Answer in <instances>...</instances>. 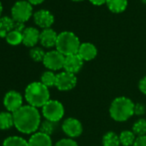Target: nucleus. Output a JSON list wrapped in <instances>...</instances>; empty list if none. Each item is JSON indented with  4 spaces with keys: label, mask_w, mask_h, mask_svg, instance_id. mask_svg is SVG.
I'll return each instance as SVG.
<instances>
[{
    "label": "nucleus",
    "mask_w": 146,
    "mask_h": 146,
    "mask_svg": "<svg viewBox=\"0 0 146 146\" xmlns=\"http://www.w3.org/2000/svg\"><path fill=\"white\" fill-rule=\"evenodd\" d=\"M14 126L24 134H34L40 128L41 120L39 110L30 105H23L13 113Z\"/></svg>",
    "instance_id": "f257e3e1"
},
{
    "label": "nucleus",
    "mask_w": 146,
    "mask_h": 146,
    "mask_svg": "<svg viewBox=\"0 0 146 146\" xmlns=\"http://www.w3.org/2000/svg\"><path fill=\"white\" fill-rule=\"evenodd\" d=\"M25 100L29 105L36 108H42L50 100L48 88L41 82H33L25 90Z\"/></svg>",
    "instance_id": "f03ea898"
},
{
    "label": "nucleus",
    "mask_w": 146,
    "mask_h": 146,
    "mask_svg": "<svg viewBox=\"0 0 146 146\" xmlns=\"http://www.w3.org/2000/svg\"><path fill=\"white\" fill-rule=\"evenodd\" d=\"M134 107L135 104L131 99L125 96H119L112 102L109 113L113 120L124 122L134 114Z\"/></svg>",
    "instance_id": "7ed1b4c3"
},
{
    "label": "nucleus",
    "mask_w": 146,
    "mask_h": 146,
    "mask_svg": "<svg viewBox=\"0 0 146 146\" xmlns=\"http://www.w3.org/2000/svg\"><path fill=\"white\" fill-rule=\"evenodd\" d=\"M80 45L81 43L79 38L74 33L64 31L58 35L56 50L66 57L78 53Z\"/></svg>",
    "instance_id": "20e7f679"
},
{
    "label": "nucleus",
    "mask_w": 146,
    "mask_h": 146,
    "mask_svg": "<svg viewBox=\"0 0 146 146\" xmlns=\"http://www.w3.org/2000/svg\"><path fill=\"white\" fill-rule=\"evenodd\" d=\"M42 114L46 119L57 123L64 117V108L60 102L49 100L42 107Z\"/></svg>",
    "instance_id": "39448f33"
},
{
    "label": "nucleus",
    "mask_w": 146,
    "mask_h": 146,
    "mask_svg": "<svg viewBox=\"0 0 146 146\" xmlns=\"http://www.w3.org/2000/svg\"><path fill=\"white\" fill-rule=\"evenodd\" d=\"M33 15V7L27 0L16 2L11 8V17L15 22L26 23Z\"/></svg>",
    "instance_id": "423d86ee"
},
{
    "label": "nucleus",
    "mask_w": 146,
    "mask_h": 146,
    "mask_svg": "<svg viewBox=\"0 0 146 146\" xmlns=\"http://www.w3.org/2000/svg\"><path fill=\"white\" fill-rule=\"evenodd\" d=\"M65 56L60 53L57 50H52L46 52L45 58L43 59V64L49 70L55 71L64 69Z\"/></svg>",
    "instance_id": "0eeeda50"
},
{
    "label": "nucleus",
    "mask_w": 146,
    "mask_h": 146,
    "mask_svg": "<svg viewBox=\"0 0 146 146\" xmlns=\"http://www.w3.org/2000/svg\"><path fill=\"white\" fill-rule=\"evenodd\" d=\"M77 82L78 80L75 74L67 71H62L57 74L55 86L60 91H69L75 88Z\"/></svg>",
    "instance_id": "6e6552de"
},
{
    "label": "nucleus",
    "mask_w": 146,
    "mask_h": 146,
    "mask_svg": "<svg viewBox=\"0 0 146 146\" xmlns=\"http://www.w3.org/2000/svg\"><path fill=\"white\" fill-rule=\"evenodd\" d=\"M62 130L70 138L79 137L83 133L82 123L75 118H67L63 121Z\"/></svg>",
    "instance_id": "1a4fd4ad"
},
{
    "label": "nucleus",
    "mask_w": 146,
    "mask_h": 146,
    "mask_svg": "<svg viewBox=\"0 0 146 146\" xmlns=\"http://www.w3.org/2000/svg\"><path fill=\"white\" fill-rule=\"evenodd\" d=\"M23 99L22 95L16 90H10L4 97V106L7 111L15 113L23 105Z\"/></svg>",
    "instance_id": "9d476101"
},
{
    "label": "nucleus",
    "mask_w": 146,
    "mask_h": 146,
    "mask_svg": "<svg viewBox=\"0 0 146 146\" xmlns=\"http://www.w3.org/2000/svg\"><path fill=\"white\" fill-rule=\"evenodd\" d=\"M34 21L38 27L43 29H50L54 23V17L49 11L42 9L34 14Z\"/></svg>",
    "instance_id": "9b49d317"
},
{
    "label": "nucleus",
    "mask_w": 146,
    "mask_h": 146,
    "mask_svg": "<svg viewBox=\"0 0 146 146\" xmlns=\"http://www.w3.org/2000/svg\"><path fill=\"white\" fill-rule=\"evenodd\" d=\"M83 65H84L83 58L78 53H76L65 57L64 70V71L72 73V74H76V73L80 71Z\"/></svg>",
    "instance_id": "f8f14e48"
},
{
    "label": "nucleus",
    "mask_w": 146,
    "mask_h": 146,
    "mask_svg": "<svg viewBox=\"0 0 146 146\" xmlns=\"http://www.w3.org/2000/svg\"><path fill=\"white\" fill-rule=\"evenodd\" d=\"M40 32L34 27L26 28L23 32V44L28 47H35L40 41Z\"/></svg>",
    "instance_id": "ddd939ff"
},
{
    "label": "nucleus",
    "mask_w": 146,
    "mask_h": 146,
    "mask_svg": "<svg viewBox=\"0 0 146 146\" xmlns=\"http://www.w3.org/2000/svg\"><path fill=\"white\" fill-rule=\"evenodd\" d=\"M58 34L52 29H46L40 32V43L42 46L46 48H52L56 46Z\"/></svg>",
    "instance_id": "4468645a"
},
{
    "label": "nucleus",
    "mask_w": 146,
    "mask_h": 146,
    "mask_svg": "<svg viewBox=\"0 0 146 146\" xmlns=\"http://www.w3.org/2000/svg\"><path fill=\"white\" fill-rule=\"evenodd\" d=\"M78 54L83 58L84 61H90L97 55V48L90 42H84L80 45Z\"/></svg>",
    "instance_id": "2eb2a0df"
},
{
    "label": "nucleus",
    "mask_w": 146,
    "mask_h": 146,
    "mask_svg": "<svg viewBox=\"0 0 146 146\" xmlns=\"http://www.w3.org/2000/svg\"><path fill=\"white\" fill-rule=\"evenodd\" d=\"M29 146H52V141L50 136L36 131L29 139Z\"/></svg>",
    "instance_id": "dca6fc26"
},
{
    "label": "nucleus",
    "mask_w": 146,
    "mask_h": 146,
    "mask_svg": "<svg viewBox=\"0 0 146 146\" xmlns=\"http://www.w3.org/2000/svg\"><path fill=\"white\" fill-rule=\"evenodd\" d=\"M106 5L112 13L119 14L126 10L128 1L127 0H107Z\"/></svg>",
    "instance_id": "f3484780"
},
{
    "label": "nucleus",
    "mask_w": 146,
    "mask_h": 146,
    "mask_svg": "<svg viewBox=\"0 0 146 146\" xmlns=\"http://www.w3.org/2000/svg\"><path fill=\"white\" fill-rule=\"evenodd\" d=\"M14 20L10 17H0V37L5 38L6 35L13 30Z\"/></svg>",
    "instance_id": "a211bd4d"
},
{
    "label": "nucleus",
    "mask_w": 146,
    "mask_h": 146,
    "mask_svg": "<svg viewBox=\"0 0 146 146\" xmlns=\"http://www.w3.org/2000/svg\"><path fill=\"white\" fill-rule=\"evenodd\" d=\"M14 126L13 113L9 111L0 112V130H8Z\"/></svg>",
    "instance_id": "6ab92c4d"
},
{
    "label": "nucleus",
    "mask_w": 146,
    "mask_h": 146,
    "mask_svg": "<svg viewBox=\"0 0 146 146\" xmlns=\"http://www.w3.org/2000/svg\"><path fill=\"white\" fill-rule=\"evenodd\" d=\"M103 146H119V136L114 131H108L102 137Z\"/></svg>",
    "instance_id": "aec40b11"
},
{
    "label": "nucleus",
    "mask_w": 146,
    "mask_h": 146,
    "mask_svg": "<svg viewBox=\"0 0 146 146\" xmlns=\"http://www.w3.org/2000/svg\"><path fill=\"white\" fill-rule=\"evenodd\" d=\"M119 136V141L120 144L123 146H133L135 141H136V135L133 133L132 131L125 130L121 131Z\"/></svg>",
    "instance_id": "412c9836"
},
{
    "label": "nucleus",
    "mask_w": 146,
    "mask_h": 146,
    "mask_svg": "<svg viewBox=\"0 0 146 146\" xmlns=\"http://www.w3.org/2000/svg\"><path fill=\"white\" fill-rule=\"evenodd\" d=\"M3 146H29V141L19 136H11L5 139Z\"/></svg>",
    "instance_id": "4be33fe9"
},
{
    "label": "nucleus",
    "mask_w": 146,
    "mask_h": 146,
    "mask_svg": "<svg viewBox=\"0 0 146 146\" xmlns=\"http://www.w3.org/2000/svg\"><path fill=\"white\" fill-rule=\"evenodd\" d=\"M56 77H57V75L54 74L53 71H52V70H46V71H45L43 74L41 75L40 82L45 86H46L47 88L52 87V86H55V84H56Z\"/></svg>",
    "instance_id": "5701e85b"
},
{
    "label": "nucleus",
    "mask_w": 146,
    "mask_h": 146,
    "mask_svg": "<svg viewBox=\"0 0 146 146\" xmlns=\"http://www.w3.org/2000/svg\"><path fill=\"white\" fill-rule=\"evenodd\" d=\"M132 131L137 137L146 136V119H137L132 125Z\"/></svg>",
    "instance_id": "b1692460"
},
{
    "label": "nucleus",
    "mask_w": 146,
    "mask_h": 146,
    "mask_svg": "<svg viewBox=\"0 0 146 146\" xmlns=\"http://www.w3.org/2000/svg\"><path fill=\"white\" fill-rule=\"evenodd\" d=\"M5 40L10 45L17 46L23 43V34L16 30H12L6 35Z\"/></svg>",
    "instance_id": "393cba45"
},
{
    "label": "nucleus",
    "mask_w": 146,
    "mask_h": 146,
    "mask_svg": "<svg viewBox=\"0 0 146 146\" xmlns=\"http://www.w3.org/2000/svg\"><path fill=\"white\" fill-rule=\"evenodd\" d=\"M56 124H57L56 122H52V121L45 119L44 121H42L40 123L39 131H40L42 133H45V134H46L48 136H51L54 132V131L56 129V126H57Z\"/></svg>",
    "instance_id": "a878e982"
},
{
    "label": "nucleus",
    "mask_w": 146,
    "mask_h": 146,
    "mask_svg": "<svg viewBox=\"0 0 146 146\" xmlns=\"http://www.w3.org/2000/svg\"><path fill=\"white\" fill-rule=\"evenodd\" d=\"M46 52L45 51L39 46L32 47L29 51V56L35 62H43Z\"/></svg>",
    "instance_id": "bb28decb"
},
{
    "label": "nucleus",
    "mask_w": 146,
    "mask_h": 146,
    "mask_svg": "<svg viewBox=\"0 0 146 146\" xmlns=\"http://www.w3.org/2000/svg\"><path fill=\"white\" fill-rule=\"evenodd\" d=\"M53 146H78V144L74 139L68 137L58 140Z\"/></svg>",
    "instance_id": "cd10ccee"
},
{
    "label": "nucleus",
    "mask_w": 146,
    "mask_h": 146,
    "mask_svg": "<svg viewBox=\"0 0 146 146\" xmlns=\"http://www.w3.org/2000/svg\"><path fill=\"white\" fill-rule=\"evenodd\" d=\"M146 112V108L143 103H137L134 107V114L141 116L143 115Z\"/></svg>",
    "instance_id": "c85d7f7f"
},
{
    "label": "nucleus",
    "mask_w": 146,
    "mask_h": 146,
    "mask_svg": "<svg viewBox=\"0 0 146 146\" xmlns=\"http://www.w3.org/2000/svg\"><path fill=\"white\" fill-rule=\"evenodd\" d=\"M25 25L24 23H21V22H14V28L13 30H16L17 32H20L23 34V32L25 30Z\"/></svg>",
    "instance_id": "c756f323"
},
{
    "label": "nucleus",
    "mask_w": 146,
    "mask_h": 146,
    "mask_svg": "<svg viewBox=\"0 0 146 146\" xmlns=\"http://www.w3.org/2000/svg\"><path fill=\"white\" fill-rule=\"evenodd\" d=\"M133 146H146V136L137 137Z\"/></svg>",
    "instance_id": "7c9ffc66"
},
{
    "label": "nucleus",
    "mask_w": 146,
    "mask_h": 146,
    "mask_svg": "<svg viewBox=\"0 0 146 146\" xmlns=\"http://www.w3.org/2000/svg\"><path fill=\"white\" fill-rule=\"evenodd\" d=\"M138 88L140 90V91L146 95V76L143 77L140 81H139V84H138Z\"/></svg>",
    "instance_id": "2f4dec72"
},
{
    "label": "nucleus",
    "mask_w": 146,
    "mask_h": 146,
    "mask_svg": "<svg viewBox=\"0 0 146 146\" xmlns=\"http://www.w3.org/2000/svg\"><path fill=\"white\" fill-rule=\"evenodd\" d=\"M89 1H90L93 5H96V6H102V5H103L104 4H106L107 0H89Z\"/></svg>",
    "instance_id": "473e14b6"
},
{
    "label": "nucleus",
    "mask_w": 146,
    "mask_h": 146,
    "mask_svg": "<svg viewBox=\"0 0 146 146\" xmlns=\"http://www.w3.org/2000/svg\"><path fill=\"white\" fill-rule=\"evenodd\" d=\"M27 1L31 4L32 5H40L42 4L45 0H27Z\"/></svg>",
    "instance_id": "72a5a7b5"
},
{
    "label": "nucleus",
    "mask_w": 146,
    "mask_h": 146,
    "mask_svg": "<svg viewBox=\"0 0 146 146\" xmlns=\"http://www.w3.org/2000/svg\"><path fill=\"white\" fill-rule=\"evenodd\" d=\"M2 11H3V5H2V3H1V2H0V17H1Z\"/></svg>",
    "instance_id": "f704fd0d"
},
{
    "label": "nucleus",
    "mask_w": 146,
    "mask_h": 146,
    "mask_svg": "<svg viewBox=\"0 0 146 146\" xmlns=\"http://www.w3.org/2000/svg\"><path fill=\"white\" fill-rule=\"evenodd\" d=\"M71 1H74V2H81V1H84V0H71Z\"/></svg>",
    "instance_id": "c9c22d12"
},
{
    "label": "nucleus",
    "mask_w": 146,
    "mask_h": 146,
    "mask_svg": "<svg viewBox=\"0 0 146 146\" xmlns=\"http://www.w3.org/2000/svg\"><path fill=\"white\" fill-rule=\"evenodd\" d=\"M141 1H142V3H143V5H146V0H141Z\"/></svg>",
    "instance_id": "e433bc0d"
}]
</instances>
